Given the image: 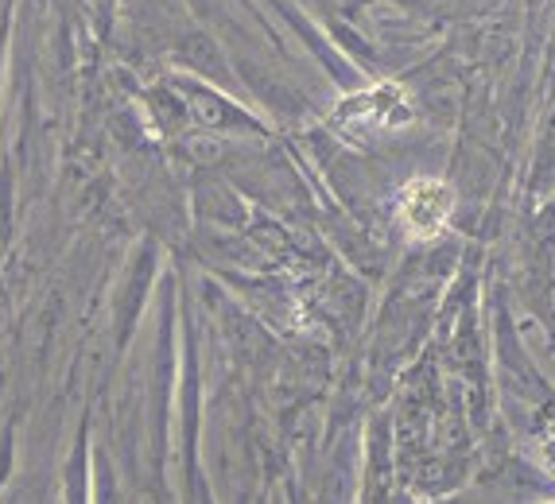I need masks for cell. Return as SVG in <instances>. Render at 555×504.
Wrapping results in <instances>:
<instances>
[{"instance_id":"obj_1","label":"cell","mask_w":555,"mask_h":504,"mask_svg":"<svg viewBox=\"0 0 555 504\" xmlns=\"http://www.w3.org/2000/svg\"><path fill=\"white\" fill-rule=\"evenodd\" d=\"M454 206V194L447 183H436V179H416L408 183L404 202H400V218H404L408 233L412 237H436L447 225Z\"/></svg>"}]
</instances>
